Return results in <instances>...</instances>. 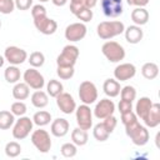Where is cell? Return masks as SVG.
Here are the masks:
<instances>
[{"instance_id":"cell-12","label":"cell","mask_w":160,"mask_h":160,"mask_svg":"<svg viewBox=\"0 0 160 160\" xmlns=\"http://www.w3.org/2000/svg\"><path fill=\"white\" fill-rule=\"evenodd\" d=\"M86 31H88V28L84 22H72L68 25L65 29V39L69 40L70 42L80 41L85 38Z\"/></svg>"},{"instance_id":"cell-34","label":"cell","mask_w":160,"mask_h":160,"mask_svg":"<svg viewBox=\"0 0 160 160\" xmlns=\"http://www.w3.org/2000/svg\"><path fill=\"white\" fill-rule=\"evenodd\" d=\"M120 96H121V100L132 102V101L136 99V90H135L134 86L126 85V86L121 88V90H120Z\"/></svg>"},{"instance_id":"cell-14","label":"cell","mask_w":160,"mask_h":160,"mask_svg":"<svg viewBox=\"0 0 160 160\" xmlns=\"http://www.w3.org/2000/svg\"><path fill=\"white\" fill-rule=\"evenodd\" d=\"M135 74H136V68L131 62L119 64L114 69V79H116L118 81L130 80V79H132L135 76Z\"/></svg>"},{"instance_id":"cell-3","label":"cell","mask_w":160,"mask_h":160,"mask_svg":"<svg viewBox=\"0 0 160 160\" xmlns=\"http://www.w3.org/2000/svg\"><path fill=\"white\" fill-rule=\"evenodd\" d=\"M101 52L110 62H119V61L124 60V58H125L124 46L121 44H119L116 41H111V40H108L102 44Z\"/></svg>"},{"instance_id":"cell-19","label":"cell","mask_w":160,"mask_h":160,"mask_svg":"<svg viewBox=\"0 0 160 160\" xmlns=\"http://www.w3.org/2000/svg\"><path fill=\"white\" fill-rule=\"evenodd\" d=\"M151 105H152V101H151L150 98H148V96L140 98L135 104V114H136V116L140 118L144 121L146 119L150 109H151Z\"/></svg>"},{"instance_id":"cell-23","label":"cell","mask_w":160,"mask_h":160,"mask_svg":"<svg viewBox=\"0 0 160 160\" xmlns=\"http://www.w3.org/2000/svg\"><path fill=\"white\" fill-rule=\"evenodd\" d=\"M31 104L35 108H38V109H42V108L48 106V104H49V95H48V92L42 91L41 89L40 90H35L31 94Z\"/></svg>"},{"instance_id":"cell-48","label":"cell","mask_w":160,"mask_h":160,"mask_svg":"<svg viewBox=\"0 0 160 160\" xmlns=\"http://www.w3.org/2000/svg\"><path fill=\"white\" fill-rule=\"evenodd\" d=\"M4 62H5V58L2 55H0V68L4 66Z\"/></svg>"},{"instance_id":"cell-28","label":"cell","mask_w":160,"mask_h":160,"mask_svg":"<svg viewBox=\"0 0 160 160\" xmlns=\"http://www.w3.org/2000/svg\"><path fill=\"white\" fill-rule=\"evenodd\" d=\"M15 122V115L9 110L0 111V130L10 129Z\"/></svg>"},{"instance_id":"cell-6","label":"cell","mask_w":160,"mask_h":160,"mask_svg":"<svg viewBox=\"0 0 160 160\" xmlns=\"http://www.w3.org/2000/svg\"><path fill=\"white\" fill-rule=\"evenodd\" d=\"M79 54H80L79 48L69 44V45L64 46L62 51L56 58V65L58 66H74L76 64Z\"/></svg>"},{"instance_id":"cell-2","label":"cell","mask_w":160,"mask_h":160,"mask_svg":"<svg viewBox=\"0 0 160 160\" xmlns=\"http://www.w3.org/2000/svg\"><path fill=\"white\" fill-rule=\"evenodd\" d=\"M125 30V25L120 20H109V21H101L96 28V34L102 40H110L120 34H122Z\"/></svg>"},{"instance_id":"cell-32","label":"cell","mask_w":160,"mask_h":160,"mask_svg":"<svg viewBox=\"0 0 160 160\" xmlns=\"http://www.w3.org/2000/svg\"><path fill=\"white\" fill-rule=\"evenodd\" d=\"M28 61L31 65V68H41L45 62V55L41 51H34L28 56Z\"/></svg>"},{"instance_id":"cell-38","label":"cell","mask_w":160,"mask_h":160,"mask_svg":"<svg viewBox=\"0 0 160 160\" xmlns=\"http://www.w3.org/2000/svg\"><path fill=\"white\" fill-rule=\"evenodd\" d=\"M10 111H11L15 116H22V115L26 114L28 108H26V104H25L22 100H18V101H15V102L11 104Z\"/></svg>"},{"instance_id":"cell-47","label":"cell","mask_w":160,"mask_h":160,"mask_svg":"<svg viewBox=\"0 0 160 160\" xmlns=\"http://www.w3.org/2000/svg\"><path fill=\"white\" fill-rule=\"evenodd\" d=\"M51 1L55 6H64L68 2V0H51Z\"/></svg>"},{"instance_id":"cell-21","label":"cell","mask_w":160,"mask_h":160,"mask_svg":"<svg viewBox=\"0 0 160 160\" xmlns=\"http://www.w3.org/2000/svg\"><path fill=\"white\" fill-rule=\"evenodd\" d=\"M131 20H132V22L135 25L142 26V25L148 24V21H149V11L145 8L136 6L131 11Z\"/></svg>"},{"instance_id":"cell-20","label":"cell","mask_w":160,"mask_h":160,"mask_svg":"<svg viewBox=\"0 0 160 160\" xmlns=\"http://www.w3.org/2000/svg\"><path fill=\"white\" fill-rule=\"evenodd\" d=\"M145 125L148 128H156L160 125V104L159 102H152L151 109L144 120Z\"/></svg>"},{"instance_id":"cell-7","label":"cell","mask_w":160,"mask_h":160,"mask_svg":"<svg viewBox=\"0 0 160 160\" xmlns=\"http://www.w3.org/2000/svg\"><path fill=\"white\" fill-rule=\"evenodd\" d=\"M79 98L82 104L91 105L98 100V89L94 82L85 80L79 86Z\"/></svg>"},{"instance_id":"cell-15","label":"cell","mask_w":160,"mask_h":160,"mask_svg":"<svg viewBox=\"0 0 160 160\" xmlns=\"http://www.w3.org/2000/svg\"><path fill=\"white\" fill-rule=\"evenodd\" d=\"M34 25L44 35H52L58 30V22L54 19L48 18V15L34 19Z\"/></svg>"},{"instance_id":"cell-39","label":"cell","mask_w":160,"mask_h":160,"mask_svg":"<svg viewBox=\"0 0 160 160\" xmlns=\"http://www.w3.org/2000/svg\"><path fill=\"white\" fill-rule=\"evenodd\" d=\"M15 9L14 0H0V14H11Z\"/></svg>"},{"instance_id":"cell-29","label":"cell","mask_w":160,"mask_h":160,"mask_svg":"<svg viewBox=\"0 0 160 160\" xmlns=\"http://www.w3.org/2000/svg\"><path fill=\"white\" fill-rule=\"evenodd\" d=\"M50 121H51V114L49 111H45V110L36 111L32 116V122L35 125H38L39 128H42V126L50 124Z\"/></svg>"},{"instance_id":"cell-27","label":"cell","mask_w":160,"mask_h":160,"mask_svg":"<svg viewBox=\"0 0 160 160\" xmlns=\"http://www.w3.org/2000/svg\"><path fill=\"white\" fill-rule=\"evenodd\" d=\"M141 75L146 80H154L159 75V66L155 62H145L141 68Z\"/></svg>"},{"instance_id":"cell-45","label":"cell","mask_w":160,"mask_h":160,"mask_svg":"<svg viewBox=\"0 0 160 160\" xmlns=\"http://www.w3.org/2000/svg\"><path fill=\"white\" fill-rule=\"evenodd\" d=\"M126 2L131 6H140V8H145L149 4V0H126Z\"/></svg>"},{"instance_id":"cell-43","label":"cell","mask_w":160,"mask_h":160,"mask_svg":"<svg viewBox=\"0 0 160 160\" xmlns=\"http://www.w3.org/2000/svg\"><path fill=\"white\" fill-rule=\"evenodd\" d=\"M32 1L34 0H14V4L19 10H29L32 6Z\"/></svg>"},{"instance_id":"cell-42","label":"cell","mask_w":160,"mask_h":160,"mask_svg":"<svg viewBox=\"0 0 160 160\" xmlns=\"http://www.w3.org/2000/svg\"><path fill=\"white\" fill-rule=\"evenodd\" d=\"M135 120H138V116H136L135 111H132V110L129 111V112L121 114V122L124 124V126L130 124V122H132V121H135Z\"/></svg>"},{"instance_id":"cell-40","label":"cell","mask_w":160,"mask_h":160,"mask_svg":"<svg viewBox=\"0 0 160 160\" xmlns=\"http://www.w3.org/2000/svg\"><path fill=\"white\" fill-rule=\"evenodd\" d=\"M31 16L32 19H38L41 16H46V9L41 4H36L31 6Z\"/></svg>"},{"instance_id":"cell-46","label":"cell","mask_w":160,"mask_h":160,"mask_svg":"<svg viewBox=\"0 0 160 160\" xmlns=\"http://www.w3.org/2000/svg\"><path fill=\"white\" fill-rule=\"evenodd\" d=\"M98 4V0H84V5L89 9H92Z\"/></svg>"},{"instance_id":"cell-1","label":"cell","mask_w":160,"mask_h":160,"mask_svg":"<svg viewBox=\"0 0 160 160\" xmlns=\"http://www.w3.org/2000/svg\"><path fill=\"white\" fill-rule=\"evenodd\" d=\"M125 132L126 135L130 138V140L132 141V144H135L136 146H144L148 144L150 135H149V130L146 129V126L141 125L139 122V120H135L128 125H125Z\"/></svg>"},{"instance_id":"cell-8","label":"cell","mask_w":160,"mask_h":160,"mask_svg":"<svg viewBox=\"0 0 160 160\" xmlns=\"http://www.w3.org/2000/svg\"><path fill=\"white\" fill-rule=\"evenodd\" d=\"M75 115H76L78 126L80 129H84V130L91 129V126H92V110L90 109L89 105L82 104L80 106H76Z\"/></svg>"},{"instance_id":"cell-50","label":"cell","mask_w":160,"mask_h":160,"mask_svg":"<svg viewBox=\"0 0 160 160\" xmlns=\"http://www.w3.org/2000/svg\"><path fill=\"white\" fill-rule=\"evenodd\" d=\"M0 28H1V20H0Z\"/></svg>"},{"instance_id":"cell-30","label":"cell","mask_w":160,"mask_h":160,"mask_svg":"<svg viewBox=\"0 0 160 160\" xmlns=\"http://www.w3.org/2000/svg\"><path fill=\"white\" fill-rule=\"evenodd\" d=\"M64 91V86H62V84L59 81V80H56V79H51V80H49V82L46 84V92H48V95L49 96H51V98H56L59 94H61Z\"/></svg>"},{"instance_id":"cell-16","label":"cell","mask_w":160,"mask_h":160,"mask_svg":"<svg viewBox=\"0 0 160 160\" xmlns=\"http://www.w3.org/2000/svg\"><path fill=\"white\" fill-rule=\"evenodd\" d=\"M56 105H58V108L60 109V111H62L64 114H68V115H70V114H72L74 111H75V109H76V102H75V100H74V98L69 94V92H61V94H59L56 98Z\"/></svg>"},{"instance_id":"cell-24","label":"cell","mask_w":160,"mask_h":160,"mask_svg":"<svg viewBox=\"0 0 160 160\" xmlns=\"http://www.w3.org/2000/svg\"><path fill=\"white\" fill-rule=\"evenodd\" d=\"M30 95V88L26 82H16L12 88V96L16 100H25Z\"/></svg>"},{"instance_id":"cell-9","label":"cell","mask_w":160,"mask_h":160,"mask_svg":"<svg viewBox=\"0 0 160 160\" xmlns=\"http://www.w3.org/2000/svg\"><path fill=\"white\" fill-rule=\"evenodd\" d=\"M22 79H24V82H26L29 85V88H31L34 90H40L45 86V79L40 74V71L36 70V68L26 69L22 74Z\"/></svg>"},{"instance_id":"cell-18","label":"cell","mask_w":160,"mask_h":160,"mask_svg":"<svg viewBox=\"0 0 160 160\" xmlns=\"http://www.w3.org/2000/svg\"><path fill=\"white\" fill-rule=\"evenodd\" d=\"M124 34H125V40L129 44H139L142 40V36H144L141 26H138L135 24L125 28Z\"/></svg>"},{"instance_id":"cell-33","label":"cell","mask_w":160,"mask_h":160,"mask_svg":"<svg viewBox=\"0 0 160 160\" xmlns=\"http://www.w3.org/2000/svg\"><path fill=\"white\" fill-rule=\"evenodd\" d=\"M5 154L9 158H16L21 154V145L18 141H10L5 145Z\"/></svg>"},{"instance_id":"cell-11","label":"cell","mask_w":160,"mask_h":160,"mask_svg":"<svg viewBox=\"0 0 160 160\" xmlns=\"http://www.w3.org/2000/svg\"><path fill=\"white\" fill-rule=\"evenodd\" d=\"M114 111H115L114 101L110 100L109 98H105V99H101L96 102V105L92 110V114L96 119L104 120L105 118H108L110 115H114Z\"/></svg>"},{"instance_id":"cell-37","label":"cell","mask_w":160,"mask_h":160,"mask_svg":"<svg viewBox=\"0 0 160 160\" xmlns=\"http://www.w3.org/2000/svg\"><path fill=\"white\" fill-rule=\"evenodd\" d=\"M56 74L61 80H70L74 76L75 70L74 66H58Z\"/></svg>"},{"instance_id":"cell-44","label":"cell","mask_w":160,"mask_h":160,"mask_svg":"<svg viewBox=\"0 0 160 160\" xmlns=\"http://www.w3.org/2000/svg\"><path fill=\"white\" fill-rule=\"evenodd\" d=\"M118 108H119L120 114H125V112H129V111L132 110V102H130V101H125V100H120Z\"/></svg>"},{"instance_id":"cell-4","label":"cell","mask_w":160,"mask_h":160,"mask_svg":"<svg viewBox=\"0 0 160 160\" xmlns=\"http://www.w3.org/2000/svg\"><path fill=\"white\" fill-rule=\"evenodd\" d=\"M32 119L22 115L19 116L18 120H15L14 125H12V136L16 140H24L29 136V134L32 131Z\"/></svg>"},{"instance_id":"cell-35","label":"cell","mask_w":160,"mask_h":160,"mask_svg":"<svg viewBox=\"0 0 160 160\" xmlns=\"http://www.w3.org/2000/svg\"><path fill=\"white\" fill-rule=\"evenodd\" d=\"M60 152L64 158H74L78 154V146L74 142H65L61 145Z\"/></svg>"},{"instance_id":"cell-26","label":"cell","mask_w":160,"mask_h":160,"mask_svg":"<svg viewBox=\"0 0 160 160\" xmlns=\"http://www.w3.org/2000/svg\"><path fill=\"white\" fill-rule=\"evenodd\" d=\"M4 78L9 84H16L21 78L20 69L16 65H9L4 71Z\"/></svg>"},{"instance_id":"cell-5","label":"cell","mask_w":160,"mask_h":160,"mask_svg":"<svg viewBox=\"0 0 160 160\" xmlns=\"http://www.w3.org/2000/svg\"><path fill=\"white\" fill-rule=\"evenodd\" d=\"M31 142L36 148V150L42 152V154L49 152L51 149V145H52L51 139H50V134L46 130L40 129V128L31 132Z\"/></svg>"},{"instance_id":"cell-22","label":"cell","mask_w":160,"mask_h":160,"mask_svg":"<svg viewBox=\"0 0 160 160\" xmlns=\"http://www.w3.org/2000/svg\"><path fill=\"white\" fill-rule=\"evenodd\" d=\"M102 90L109 98H116L121 90L120 81H118L116 79H106L102 84Z\"/></svg>"},{"instance_id":"cell-17","label":"cell","mask_w":160,"mask_h":160,"mask_svg":"<svg viewBox=\"0 0 160 160\" xmlns=\"http://www.w3.org/2000/svg\"><path fill=\"white\" fill-rule=\"evenodd\" d=\"M69 129H70L69 121L64 118H58L52 120L50 126V132L56 138H64L69 132Z\"/></svg>"},{"instance_id":"cell-13","label":"cell","mask_w":160,"mask_h":160,"mask_svg":"<svg viewBox=\"0 0 160 160\" xmlns=\"http://www.w3.org/2000/svg\"><path fill=\"white\" fill-rule=\"evenodd\" d=\"M100 6L105 16L118 18L122 14V0H100Z\"/></svg>"},{"instance_id":"cell-49","label":"cell","mask_w":160,"mask_h":160,"mask_svg":"<svg viewBox=\"0 0 160 160\" xmlns=\"http://www.w3.org/2000/svg\"><path fill=\"white\" fill-rule=\"evenodd\" d=\"M46 1H49V0H39V2H46Z\"/></svg>"},{"instance_id":"cell-36","label":"cell","mask_w":160,"mask_h":160,"mask_svg":"<svg viewBox=\"0 0 160 160\" xmlns=\"http://www.w3.org/2000/svg\"><path fill=\"white\" fill-rule=\"evenodd\" d=\"M81 22H89L92 19V10L86 8L85 5H82L75 14H74Z\"/></svg>"},{"instance_id":"cell-31","label":"cell","mask_w":160,"mask_h":160,"mask_svg":"<svg viewBox=\"0 0 160 160\" xmlns=\"http://www.w3.org/2000/svg\"><path fill=\"white\" fill-rule=\"evenodd\" d=\"M92 135H94V138H95L98 141H106V140L109 139L110 132L105 129V126H104L102 122H98V124L94 126V129H92Z\"/></svg>"},{"instance_id":"cell-41","label":"cell","mask_w":160,"mask_h":160,"mask_svg":"<svg viewBox=\"0 0 160 160\" xmlns=\"http://www.w3.org/2000/svg\"><path fill=\"white\" fill-rule=\"evenodd\" d=\"M102 124H104L105 129L111 134V132L115 130L116 125H118V119H116L114 115H110V116H108V118H105V119H104Z\"/></svg>"},{"instance_id":"cell-10","label":"cell","mask_w":160,"mask_h":160,"mask_svg":"<svg viewBox=\"0 0 160 160\" xmlns=\"http://www.w3.org/2000/svg\"><path fill=\"white\" fill-rule=\"evenodd\" d=\"M4 58L10 65H21L25 60H28V52L18 46H8L4 51Z\"/></svg>"},{"instance_id":"cell-25","label":"cell","mask_w":160,"mask_h":160,"mask_svg":"<svg viewBox=\"0 0 160 160\" xmlns=\"http://www.w3.org/2000/svg\"><path fill=\"white\" fill-rule=\"evenodd\" d=\"M88 140H89V136H88V131L86 130L80 129L78 126V128H75L71 131V141L76 146H84V145H86Z\"/></svg>"}]
</instances>
